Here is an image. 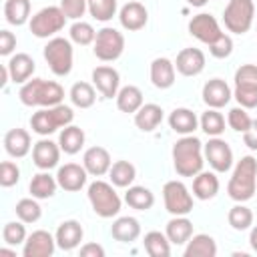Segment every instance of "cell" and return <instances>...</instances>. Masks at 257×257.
<instances>
[{"instance_id":"55","label":"cell","mask_w":257,"mask_h":257,"mask_svg":"<svg viewBox=\"0 0 257 257\" xmlns=\"http://www.w3.org/2000/svg\"><path fill=\"white\" fill-rule=\"evenodd\" d=\"M191 6H195V8H201V6H205L209 0H187Z\"/></svg>"},{"instance_id":"7","label":"cell","mask_w":257,"mask_h":257,"mask_svg":"<svg viewBox=\"0 0 257 257\" xmlns=\"http://www.w3.org/2000/svg\"><path fill=\"white\" fill-rule=\"evenodd\" d=\"M255 18V4L253 0H229L223 10L225 28L233 34H245L251 30Z\"/></svg>"},{"instance_id":"8","label":"cell","mask_w":257,"mask_h":257,"mask_svg":"<svg viewBox=\"0 0 257 257\" xmlns=\"http://www.w3.org/2000/svg\"><path fill=\"white\" fill-rule=\"evenodd\" d=\"M233 96L243 108H257V64H241L235 70Z\"/></svg>"},{"instance_id":"44","label":"cell","mask_w":257,"mask_h":257,"mask_svg":"<svg viewBox=\"0 0 257 257\" xmlns=\"http://www.w3.org/2000/svg\"><path fill=\"white\" fill-rule=\"evenodd\" d=\"M68 36H70V40H72L74 44H78V46H88V44L94 42L96 30L92 28V24L82 22V20H76V22L70 26Z\"/></svg>"},{"instance_id":"49","label":"cell","mask_w":257,"mask_h":257,"mask_svg":"<svg viewBox=\"0 0 257 257\" xmlns=\"http://www.w3.org/2000/svg\"><path fill=\"white\" fill-rule=\"evenodd\" d=\"M209 52L215 58H227V56H231V52H233V38L223 32L213 44H209Z\"/></svg>"},{"instance_id":"6","label":"cell","mask_w":257,"mask_h":257,"mask_svg":"<svg viewBox=\"0 0 257 257\" xmlns=\"http://www.w3.org/2000/svg\"><path fill=\"white\" fill-rule=\"evenodd\" d=\"M44 60L48 64V68L52 70V74L56 76H68L72 70V62H74V50H72V40L70 38H62V36H52L44 50Z\"/></svg>"},{"instance_id":"33","label":"cell","mask_w":257,"mask_h":257,"mask_svg":"<svg viewBox=\"0 0 257 257\" xmlns=\"http://www.w3.org/2000/svg\"><path fill=\"white\" fill-rule=\"evenodd\" d=\"M143 104H145L143 92H141V88L135 86V84L122 86V88L118 90V94H116V108H118L120 112L135 114Z\"/></svg>"},{"instance_id":"9","label":"cell","mask_w":257,"mask_h":257,"mask_svg":"<svg viewBox=\"0 0 257 257\" xmlns=\"http://www.w3.org/2000/svg\"><path fill=\"white\" fill-rule=\"evenodd\" d=\"M64 24H66V16L60 10V6H44L28 22L30 32L36 38H52L56 32L64 28Z\"/></svg>"},{"instance_id":"26","label":"cell","mask_w":257,"mask_h":257,"mask_svg":"<svg viewBox=\"0 0 257 257\" xmlns=\"http://www.w3.org/2000/svg\"><path fill=\"white\" fill-rule=\"evenodd\" d=\"M219 193V179L211 171H201L193 177V197L199 201L215 199Z\"/></svg>"},{"instance_id":"16","label":"cell","mask_w":257,"mask_h":257,"mask_svg":"<svg viewBox=\"0 0 257 257\" xmlns=\"http://www.w3.org/2000/svg\"><path fill=\"white\" fill-rule=\"evenodd\" d=\"M92 84L104 98H116L120 90V74L112 66H106V64L96 66L92 70Z\"/></svg>"},{"instance_id":"19","label":"cell","mask_w":257,"mask_h":257,"mask_svg":"<svg viewBox=\"0 0 257 257\" xmlns=\"http://www.w3.org/2000/svg\"><path fill=\"white\" fill-rule=\"evenodd\" d=\"M118 22H120V26H122L124 30L137 32V30H141V28L147 26V22H149V12H147L145 4H141V2H137V0H131V2H126V4L118 10Z\"/></svg>"},{"instance_id":"22","label":"cell","mask_w":257,"mask_h":257,"mask_svg":"<svg viewBox=\"0 0 257 257\" xmlns=\"http://www.w3.org/2000/svg\"><path fill=\"white\" fill-rule=\"evenodd\" d=\"M54 237H56L58 249H62V251H72V249H76V247L80 245V241H82V237H84V231H82V225H80L76 219H66V221H62V223L58 225Z\"/></svg>"},{"instance_id":"36","label":"cell","mask_w":257,"mask_h":257,"mask_svg":"<svg viewBox=\"0 0 257 257\" xmlns=\"http://www.w3.org/2000/svg\"><path fill=\"white\" fill-rule=\"evenodd\" d=\"M4 18L12 26H22L30 22V0H6L4 2Z\"/></svg>"},{"instance_id":"14","label":"cell","mask_w":257,"mask_h":257,"mask_svg":"<svg viewBox=\"0 0 257 257\" xmlns=\"http://www.w3.org/2000/svg\"><path fill=\"white\" fill-rule=\"evenodd\" d=\"M56 247H58L56 237L44 229H38L26 237L22 245V255L24 257H52Z\"/></svg>"},{"instance_id":"50","label":"cell","mask_w":257,"mask_h":257,"mask_svg":"<svg viewBox=\"0 0 257 257\" xmlns=\"http://www.w3.org/2000/svg\"><path fill=\"white\" fill-rule=\"evenodd\" d=\"M16 48V36L10 30H0V54L10 56Z\"/></svg>"},{"instance_id":"20","label":"cell","mask_w":257,"mask_h":257,"mask_svg":"<svg viewBox=\"0 0 257 257\" xmlns=\"http://www.w3.org/2000/svg\"><path fill=\"white\" fill-rule=\"evenodd\" d=\"M175 68L183 76H197V74H201L203 68H205V52L201 48H193V46L191 48H183L177 54Z\"/></svg>"},{"instance_id":"54","label":"cell","mask_w":257,"mask_h":257,"mask_svg":"<svg viewBox=\"0 0 257 257\" xmlns=\"http://www.w3.org/2000/svg\"><path fill=\"white\" fill-rule=\"evenodd\" d=\"M0 255H10V257H16V251H14V249H8V247H0Z\"/></svg>"},{"instance_id":"32","label":"cell","mask_w":257,"mask_h":257,"mask_svg":"<svg viewBox=\"0 0 257 257\" xmlns=\"http://www.w3.org/2000/svg\"><path fill=\"white\" fill-rule=\"evenodd\" d=\"M58 189V181H56V175L52 177L48 171H42V173H36L32 179H30V185H28V191L34 199L42 201V199H50L54 197Z\"/></svg>"},{"instance_id":"47","label":"cell","mask_w":257,"mask_h":257,"mask_svg":"<svg viewBox=\"0 0 257 257\" xmlns=\"http://www.w3.org/2000/svg\"><path fill=\"white\" fill-rule=\"evenodd\" d=\"M60 10L70 20H80L88 10V0H60Z\"/></svg>"},{"instance_id":"11","label":"cell","mask_w":257,"mask_h":257,"mask_svg":"<svg viewBox=\"0 0 257 257\" xmlns=\"http://www.w3.org/2000/svg\"><path fill=\"white\" fill-rule=\"evenodd\" d=\"M163 201L165 209L175 215H189L193 211V195L189 193L183 181H167L163 187Z\"/></svg>"},{"instance_id":"25","label":"cell","mask_w":257,"mask_h":257,"mask_svg":"<svg viewBox=\"0 0 257 257\" xmlns=\"http://www.w3.org/2000/svg\"><path fill=\"white\" fill-rule=\"evenodd\" d=\"M175 62L165 58V56H159L151 62V82L153 86L165 90V88H171L175 84Z\"/></svg>"},{"instance_id":"4","label":"cell","mask_w":257,"mask_h":257,"mask_svg":"<svg viewBox=\"0 0 257 257\" xmlns=\"http://www.w3.org/2000/svg\"><path fill=\"white\" fill-rule=\"evenodd\" d=\"M72 120H74V110L60 102L56 106H46V108L36 110L30 116V128H32V133H36L40 137H48V135L56 133L58 128L72 124Z\"/></svg>"},{"instance_id":"28","label":"cell","mask_w":257,"mask_h":257,"mask_svg":"<svg viewBox=\"0 0 257 257\" xmlns=\"http://www.w3.org/2000/svg\"><path fill=\"white\" fill-rule=\"evenodd\" d=\"M165 233L173 245H187V241L193 237V221L187 219V215H175L167 223Z\"/></svg>"},{"instance_id":"51","label":"cell","mask_w":257,"mask_h":257,"mask_svg":"<svg viewBox=\"0 0 257 257\" xmlns=\"http://www.w3.org/2000/svg\"><path fill=\"white\" fill-rule=\"evenodd\" d=\"M78 253L80 257H104V249L98 243H84Z\"/></svg>"},{"instance_id":"52","label":"cell","mask_w":257,"mask_h":257,"mask_svg":"<svg viewBox=\"0 0 257 257\" xmlns=\"http://www.w3.org/2000/svg\"><path fill=\"white\" fill-rule=\"evenodd\" d=\"M243 143L251 149V151H257V120L251 122L249 131L243 133Z\"/></svg>"},{"instance_id":"45","label":"cell","mask_w":257,"mask_h":257,"mask_svg":"<svg viewBox=\"0 0 257 257\" xmlns=\"http://www.w3.org/2000/svg\"><path fill=\"white\" fill-rule=\"evenodd\" d=\"M26 227L24 223L18 219V221H8L2 229V239H4V245L8 247H16V245H24L26 241Z\"/></svg>"},{"instance_id":"41","label":"cell","mask_w":257,"mask_h":257,"mask_svg":"<svg viewBox=\"0 0 257 257\" xmlns=\"http://www.w3.org/2000/svg\"><path fill=\"white\" fill-rule=\"evenodd\" d=\"M227 221L235 231H247L253 227V211L249 207H245L243 203H237L229 209Z\"/></svg>"},{"instance_id":"37","label":"cell","mask_w":257,"mask_h":257,"mask_svg":"<svg viewBox=\"0 0 257 257\" xmlns=\"http://www.w3.org/2000/svg\"><path fill=\"white\" fill-rule=\"evenodd\" d=\"M108 177H110V183L114 187H120V189H126L135 183L137 179V169L133 163L128 161H116L112 163L110 171H108Z\"/></svg>"},{"instance_id":"31","label":"cell","mask_w":257,"mask_h":257,"mask_svg":"<svg viewBox=\"0 0 257 257\" xmlns=\"http://www.w3.org/2000/svg\"><path fill=\"white\" fill-rule=\"evenodd\" d=\"M183 255L185 257H215L217 255V243L211 235L197 233L187 241Z\"/></svg>"},{"instance_id":"30","label":"cell","mask_w":257,"mask_h":257,"mask_svg":"<svg viewBox=\"0 0 257 257\" xmlns=\"http://www.w3.org/2000/svg\"><path fill=\"white\" fill-rule=\"evenodd\" d=\"M110 235L114 241H120V243H133L139 239L141 235V223L139 219L135 217H118L116 221H112V227H110Z\"/></svg>"},{"instance_id":"53","label":"cell","mask_w":257,"mask_h":257,"mask_svg":"<svg viewBox=\"0 0 257 257\" xmlns=\"http://www.w3.org/2000/svg\"><path fill=\"white\" fill-rule=\"evenodd\" d=\"M249 245H251V249L257 253V225L251 227V233H249Z\"/></svg>"},{"instance_id":"17","label":"cell","mask_w":257,"mask_h":257,"mask_svg":"<svg viewBox=\"0 0 257 257\" xmlns=\"http://www.w3.org/2000/svg\"><path fill=\"white\" fill-rule=\"evenodd\" d=\"M201 96L209 108H223L233 98V90L223 78H211L203 84Z\"/></svg>"},{"instance_id":"46","label":"cell","mask_w":257,"mask_h":257,"mask_svg":"<svg viewBox=\"0 0 257 257\" xmlns=\"http://www.w3.org/2000/svg\"><path fill=\"white\" fill-rule=\"evenodd\" d=\"M251 122H253V118L249 116L247 108H243V106H233V108L227 112V124H229L233 131H237V133L249 131Z\"/></svg>"},{"instance_id":"29","label":"cell","mask_w":257,"mask_h":257,"mask_svg":"<svg viewBox=\"0 0 257 257\" xmlns=\"http://www.w3.org/2000/svg\"><path fill=\"white\" fill-rule=\"evenodd\" d=\"M169 126L179 133V135H193L199 126V118L197 114L191 110V108H185V106H179L175 108L171 114H169Z\"/></svg>"},{"instance_id":"48","label":"cell","mask_w":257,"mask_h":257,"mask_svg":"<svg viewBox=\"0 0 257 257\" xmlns=\"http://www.w3.org/2000/svg\"><path fill=\"white\" fill-rule=\"evenodd\" d=\"M20 181V169L12 161H2L0 165V185L2 187H14Z\"/></svg>"},{"instance_id":"39","label":"cell","mask_w":257,"mask_h":257,"mask_svg":"<svg viewBox=\"0 0 257 257\" xmlns=\"http://www.w3.org/2000/svg\"><path fill=\"white\" fill-rule=\"evenodd\" d=\"M68 96H70V102L74 106H78V108H90L94 104V100H96V90H94V86L90 82L80 80V82H74L70 86V94Z\"/></svg>"},{"instance_id":"42","label":"cell","mask_w":257,"mask_h":257,"mask_svg":"<svg viewBox=\"0 0 257 257\" xmlns=\"http://www.w3.org/2000/svg\"><path fill=\"white\" fill-rule=\"evenodd\" d=\"M16 211V217L22 221V223H36L40 217H42V207L38 203V199L34 197H26V199H20L14 207Z\"/></svg>"},{"instance_id":"18","label":"cell","mask_w":257,"mask_h":257,"mask_svg":"<svg viewBox=\"0 0 257 257\" xmlns=\"http://www.w3.org/2000/svg\"><path fill=\"white\" fill-rule=\"evenodd\" d=\"M86 179H88V173L84 169V165H76V163H66L62 167H58L56 171V181H58V187L68 191V193H76L80 191L84 185H86Z\"/></svg>"},{"instance_id":"27","label":"cell","mask_w":257,"mask_h":257,"mask_svg":"<svg viewBox=\"0 0 257 257\" xmlns=\"http://www.w3.org/2000/svg\"><path fill=\"white\" fill-rule=\"evenodd\" d=\"M163 118H165L163 108L155 102H147L135 112V124L143 133H153L163 122Z\"/></svg>"},{"instance_id":"43","label":"cell","mask_w":257,"mask_h":257,"mask_svg":"<svg viewBox=\"0 0 257 257\" xmlns=\"http://www.w3.org/2000/svg\"><path fill=\"white\" fill-rule=\"evenodd\" d=\"M118 2L116 0H88V12L98 22H108L116 16Z\"/></svg>"},{"instance_id":"38","label":"cell","mask_w":257,"mask_h":257,"mask_svg":"<svg viewBox=\"0 0 257 257\" xmlns=\"http://www.w3.org/2000/svg\"><path fill=\"white\" fill-rule=\"evenodd\" d=\"M143 245L151 257H169L171 255V241H169L167 233L149 231L143 239Z\"/></svg>"},{"instance_id":"3","label":"cell","mask_w":257,"mask_h":257,"mask_svg":"<svg viewBox=\"0 0 257 257\" xmlns=\"http://www.w3.org/2000/svg\"><path fill=\"white\" fill-rule=\"evenodd\" d=\"M18 98L24 106H56L64 98V88L54 80L32 78L20 86Z\"/></svg>"},{"instance_id":"13","label":"cell","mask_w":257,"mask_h":257,"mask_svg":"<svg viewBox=\"0 0 257 257\" xmlns=\"http://www.w3.org/2000/svg\"><path fill=\"white\" fill-rule=\"evenodd\" d=\"M189 34L195 36L199 42L209 46L223 34V30H221L215 16H211L207 12H199L189 20Z\"/></svg>"},{"instance_id":"2","label":"cell","mask_w":257,"mask_h":257,"mask_svg":"<svg viewBox=\"0 0 257 257\" xmlns=\"http://www.w3.org/2000/svg\"><path fill=\"white\" fill-rule=\"evenodd\" d=\"M255 193H257V159L245 155L237 161L233 169V175L227 183V195L237 203H245L253 199Z\"/></svg>"},{"instance_id":"35","label":"cell","mask_w":257,"mask_h":257,"mask_svg":"<svg viewBox=\"0 0 257 257\" xmlns=\"http://www.w3.org/2000/svg\"><path fill=\"white\" fill-rule=\"evenodd\" d=\"M124 203L135 211H149L155 205V195L143 185H131L124 193Z\"/></svg>"},{"instance_id":"23","label":"cell","mask_w":257,"mask_h":257,"mask_svg":"<svg viewBox=\"0 0 257 257\" xmlns=\"http://www.w3.org/2000/svg\"><path fill=\"white\" fill-rule=\"evenodd\" d=\"M8 72H10V80L14 84H24L32 78L34 70H36V62L30 54L26 52H16L14 56H10V60L6 62Z\"/></svg>"},{"instance_id":"15","label":"cell","mask_w":257,"mask_h":257,"mask_svg":"<svg viewBox=\"0 0 257 257\" xmlns=\"http://www.w3.org/2000/svg\"><path fill=\"white\" fill-rule=\"evenodd\" d=\"M60 145L42 137L38 143H34L32 147V161L34 165L40 169V171H50L54 167H58V161H60Z\"/></svg>"},{"instance_id":"1","label":"cell","mask_w":257,"mask_h":257,"mask_svg":"<svg viewBox=\"0 0 257 257\" xmlns=\"http://www.w3.org/2000/svg\"><path fill=\"white\" fill-rule=\"evenodd\" d=\"M173 167L179 177H195L203 171L205 153L203 143L195 135H185L173 145Z\"/></svg>"},{"instance_id":"10","label":"cell","mask_w":257,"mask_h":257,"mask_svg":"<svg viewBox=\"0 0 257 257\" xmlns=\"http://www.w3.org/2000/svg\"><path fill=\"white\" fill-rule=\"evenodd\" d=\"M92 52L102 62H114L124 52V36L116 28L104 26L96 32V38L92 42Z\"/></svg>"},{"instance_id":"12","label":"cell","mask_w":257,"mask_h":257,"mask_svg":"<svg viewBox=\"0 0 257 257\" xmlns=\"http://www.w3.org/2000/svg\"><path fill=\"white\" fill-rule=\"evenodd\" d=\"M205 161L215 173H227L233 167V151L229 143L221 137H209V143L203 145Z\"/></svg>"},{"instance_id":"5","label":"cell","mask_w":257,"mask_h":257,"mask_svg":"<svg viewBox=\"0 0 257 257\" xmlns=\"http://www.w3.org/2000/svg\"><path fill=\"white\" fill-rule=\"evenodd\" d=\"M86 195H88V203L92 207V211L102 217V219H110V217H116L118 211H120V197L118 193L114 191V185L112 183H106V181H92L86 189Z\"/></svg>"},{"instance_id":"40","label":"cell","mask_w":257,"mask_h":257,"mask_svg":"<svg viewBox=\"0 0 257 257\" xmlns=\"http://www.w3.org/2000/svg\"><path fill=\"white\" fill-rule=\"evenodd\" d=\"M199 126L207 137H221L225 133V116L219 108H207L199 118Z\"/></svg>"},{"instance_id":"21","label":"cell","mask_w":257,"mask_h":257,"mask_svg":"<svg viewBox=\"0 0 257 257\" xmlns=\"http://www.w3.org/2000/svg\"><path fill=\"white\" fill-rule=\"evenodd\" d=\"M82 165L86 169L88 175L92 177H102L110 171L112 167V159H110V153L104 149V147H90L84 151L82 155Z\"/></svg>"},{"instance_id":"34","label":"cell","mask_w":257,"mask_h":257,"mask_svg":"<svg viewBox=\"0 0 257 257\" xmlns=\"http://www.w3.org/2000/svg\"><path fill=\"white\" fill-rule=\"evenodd\" d=\"M84 131L80 128V126H76V124H68V126H64L62 131H60V135H58V145H60V149H62V153H66V155H76V153H80V149L84 147Z\"/></svg>"},{"instance_id":"24","label":"cell","mask_w":257,"mask_h":257,"mask_svg":"<svg viewBox=\"0 0 257 257\" xmlns=\"http://www.w3.org/2000/svg\"><path fill=\"white\" fill-rule=\"evenodd\" d=\"M32 149V139H30V133L26 128H10L6 135H4V151L12 157V159H22L30 153Z\"/></svg>"}]
</instances>
